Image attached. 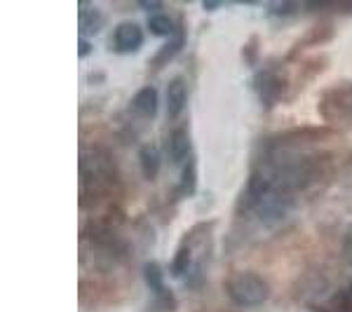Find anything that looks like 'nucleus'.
I'll return each instance as SVG.
<instances>
[{
    "instance_id": "1",
    "label": "nucleus",
    "mask_w": 352,
    "mask_h": 312,
    "mask_svg": "<svg viewBox=\"0 0 352 312\" xmlns=\"http://www.w3.org/2000/svg\"><path fill=\"white\" fill-rule=\"evenodd\" d=\"M82 204L101 200L116 183V162L106 148H89L80 162Z\"/></svg>"
},
{
    "instance_id": "2",
    "label": "nucleus",
    "mask_w": 352,
    "mask_h": 312,
    "mask_svg": "<svg viewBox=\"0 0 352 312\" xmlns=\"http://www.w3.org/2000/svg\"><path fill=\"white\" fill-rule=\"evenodd\" d=\"M226 293L240 308H258L268 298V285H265V280L256 275V272L242 270V272H232L228 280H226Z\"/></svg>"
},
{
    "instance_id": "3",
    "label": "nucleus",
    "mask_w": 352,
    "mask_h": 312,
    "mask_svg": "<svg viewBox=\"0 0 352 312\" xmlns=\"http://www.w3.org/2000/svg\"><path fill=\"white\" fill-rule=\"evenodd\" d=\"M113 49L116 52H136V49L144 45V28L139 24H134V21H122V24L116 26V31H113Z\"/></svg>"
},
{
    "instance_id": "4",
    "label": "nucleus",
    "mask_w": 352,
    "mask_h": 312,
    "mask_svg": "<svg viewBox=\"0 0 352 312\" xmlns=\"http://www.w3.org/2000/svg\"><path fill=\"white\" fill-rule=\"evenodd\" d=\"M256 89H258L261 101H263L265 106H275L277 99H280V94H282V78H280V73L272 71V68H265V71H261L258 78H256Z\"/></svg>"
},
{
    "instance_id": "5",
    "label": "nucleus",
    "mask_w": 352,
    "mask_h": 312,
    "mask_svg": "<svg viewBox=\"0 0 352 312\" xmlns=\"http://www.w3.org/2000/svg\"><path fill=\"white\" fill-rule=\"evenodd\" d=\"M186 101H188V87H186L184 78H174L167 85V115L179 118L181 111L186 109Z\"/></svg>"
},
{
    "instance_id": "6",
    "label": "nucleus",
    "mask_w": 352,
    "mask_h": 312,
    "mask_svg": "<svg viewBox=\"0 0 352 312\" xmlns=\"http://www.w3.org/2000/svg\"><path fill=\"white\" fill-rule=\"evenodd\" d=\"M132 111L136 115L146 118V120H151V118H155L157 113V89L155 87H141L139 92L134 94L132 99Z\"/></svg>"
},
{
    "instance_id": "7",
    "label": "nucleus",
    "mask_w": 352,
    "mask_h": 312,
    "mask_svg": "<svg viewBox=\"0 0 352 312\" xmlns=\"http://www.w3.org/2000/svg\"><path fill=\"white\" fill-rule=\"evenodd\" d=\"M169 153H172V160L179 164H186L190 160V134L186 127L174 129L169 136Z\"/></svg>"
},
{
    "instance_id": "8",
    "label": "nucleus",
    "mask_w": 352,
    "mask_h": 312,
    "mask_svg": "<svg viewBox=\"0 0 352 312\" xmlns=\"http://www.w3.org/2000/svg\"><path fill=\"white\" fill-rule=\"evenodd\" d=\"M139 162L141 169H144V177L153 181L160 172V151H157L155 144H144L139 151Z\"/></svg>"
},
{
    "instance_id": "9",
    "label": "nucleus",
    "mask_w": 352,
    "mask_h": 312,
    "mask_svg": "<svg viewBox=\"0 0 352 312\" xmlns=\"http://www.w3.org/2000/svg\"><path fill=\"white\" fill-rule=\"evenodd\" d=\"M144 280H146V285L151 287V291L164 293V296H172V293L167 291V287H164V277H162L160 263H155V260H148V263L144 265Z\"/></svg>"
},
{
    "instance_id": "10",
    "label": "nucleus",
    "mask_w": 352,
    "mask_h": 312,
    "mask_svg": "<svg viewBox=\"0 0 352 312\" xmlns=\"http://www.w3.org/2000/svg\"><path fill=\"white\" fill-rule=\"evenodd\" d=\"M104 26V14L96 8H82L80 10V33L85 36H94L99 28Z\"/></svg>"
},
{
    "instance_id": "11",
    "label": "nucleus",
    "mask_w": 352,
    "mask_h": 312,
    "mask_svg": "<svg viewBox=\"0 0 352 312\" xmlns=\"http://www.w3.org/2000/svg\"><path fill=\"white\" fill-rule=\"evenodd\" d=\"M184 47V36L181 33H176V36H172V41H169L167 45H164L162 49H157L155 59H153V66H164L167 61H172L174 54H179V49Z\"/></svg>"
},
{
    "instance_id": "12",
    "label": "nucleus",
    "mask_w": 352,
    "mask_h": 312,
    "mask_svg": "<svg viewBox=\"0 0 352 312\" xmlns=\"http://www.w3.org/2000/svg\"><path fill=\"white\" fill-rule=\"evenodd\" d=\"M148 28H151V33H155V36H172L174 33V19L169 14H164V12H157V14H151L148 16Z\"/></svg>"
},
{
    "instance_id": "13",
    "label": "nucleus",
    "mask_w": 352,
    "mask_h": 312,
    "mask_svg": "<svg viewBox=\"0 0 352 312\" xmlns=\"http://www.w3.org/2000/svg\"><path fill=\"white\" fill-rule=\"evenodd\" d=\"M190 265H192V252H190L188 245H184V247L179 249V252H176V256L172 258V275L174 277L186 275Z\"/></svg>"
},
{
    "instance_id": "14",
    "label": "nucleus",
    "mask_w": 352,
    "mask_h": 312,
    "mask_svg": "<svg viewBox=\"0 0 352 312\" xmlns=\"http://www.w3.org/2000/svg\"><path fill=\"white\" fill-rule=\"evenodd\" d=\"M181 188L186 192L195 190V160H188L181 169Z\"/></svg>"
},
{
    "instance_id": "15",
    "label": "nucleus",
    "mask_w": 352,
    "mask_h": 312,
    "mask_svg": "<svg viewBox=\"0 0 352 312\" xmlns=\"http://www.w3.org/2000/svg\"><path fill=\"white\" fill-rule=\"evenodd\" d=\"M338 312H352V289L343 293V298L338 300Z\"/></svg>"
},
{
    "instance_id": "16",
    "label": "nucleus",
    "mask_w": 352,
    "mask_h": 312,
    "mask_svg": "<svg viewBox=\"0 0 352 312\" xmlns=\"http://www.w3.org/2000/svg\"><path fill=\"white\" fill-rule=\"evenodd\" d=\"M87 52H89V45L82 41V43H80V54H87Z\"/></svg>"
}]
</instances>
